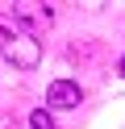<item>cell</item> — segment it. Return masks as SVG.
Returning a JSON list of instances; mask_svg holds the SVG:
<instances>
[{
  "mask_svg": "<svg viewBox=\"0 0 125 129\" xmlns=\"http://www.w3.org/2000/svg\"><path fill=\"white\" fill-rule=\"evenodd\" d=\"M0 54H4L17 71H33L42 62V42L17 25L13 13H0Z\"/></svg>",
  "mask_w": 125,
  "mask_h": 129,
  "instance_id": "6da1fadb",
  "label": "cell"
},
{
  "mask_svg": "<svg viewBox=\"0 0 125 129\" xmlns=\"http://www.w3.org/2000/svg\"><path fill=\"white\" fill-rule=\"evenodd\" d=\"M13 21L25 34L38 38V34H46V29L54 25V13H50V4H29V0H25V4H13Z\"/></svg>",
  "mask_w": 125,
  "mask_h": 129,
  "instance_id": "7a4b0ae2",
  "label": "cell"
},
{
  "mask_svg": "<svg viewBox=\"0 0 125 129\" xmlns=\"http://www.w3.org/2000/svg\"><path fill=\"white\" fill-rule=\"evenodd\" d=\"M79 100H83V87L75 79H54L46 87V104L50 108H79Z\"/></svg>",
  "mask_w": 125,
  "mask_h": 129,
  "instance_id": "3957f363",
  "label": "cell"
},
{
  "mask_svg": "<svg viewBox=\"0 0 125 129\" xmlns=\"http://www.w3.org/2000/svg\"><path fill=\"white\" fill-rule=\"evenodd\" d=\"M29 125H33V129H54V117H50L46 108H38V112L29 117Z\"/></svg>",
  "mask_w": 125,
  "mask_h": 129,
  "instance_id": "277c9868",
  "label": "cell"
},
{
  "mask_svg": "<svg viewBox=\"0 0 125 129\" xmlns=\"http://www.w3.org/2000/svg\"><path fill=\"white\" fill-rule=\"evenodd\" d=\"M117 71H121V79H125V58H121V62H117Z\"/></svg>",
  "mask_w": 125,
  "mask_h": 129,
  "instance_id": "5b68a950",
  "label": "cell"
}]
</instances>
